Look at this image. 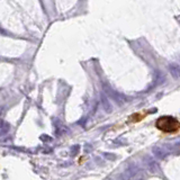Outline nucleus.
Segmentation results:
<instances>
[{
    "instance_id": "1",
    "label": "nucleus",
    "mask_w": 180,
    "mask_h": 180,
    "mask_svg": "<svg viewBox=\"0 0 180 180\" xmlns=\"http://www.w3.org/2000/svg\"><path fill=\"white\" fill-rule=\"evenodd\" d=\"M155 126L165 133H172V132H176L180 129V122L178 119H176L175 117L163 116L156 120Z\"/></svg>"
}]
</instances>
